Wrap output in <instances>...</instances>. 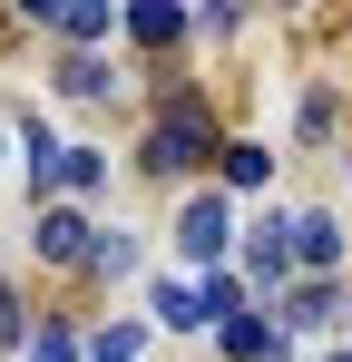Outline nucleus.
I'll return each mask as SVG.
<instances>
[{
    "label": "nucleus",
    "mask_w": 352,
    "mask_h": 362,
    "mask_svg": "<svg viewBox=\"0 0 352 362\" xmlns=\"http://www.w3.org/2000/svg\"><path fill=\"white\" fill-rule=\"evenodd\" d=\"M225 353L235 362H274V333H264L254 313H235V323H225Z\"/></svg>",
    "instance_id": "nucleus-8"
},
{
    "label": "nucleus",
    "mask_w": 352,
    "mask_h": 362,
    "mask_svg": "<svg viewBox=\"0 0 352 362\" xmlns=\"http://www.w3.org/2000/svg\"><path fill=\"white\" fill-rule=\"evenodd\" d=\"M30 362H69V333H59V323H49V333L30 343Z\"/></svg>",
    "instance_id": "nucleus-14"
},
{
    "label": "nucleus",
    "mask_w": 352,
    "mask_h": 362,
    "mask_svg": "<svg viewBox=\"0 0 352 362\" xmlns=\"http://www.w3.org/2000/svg\"><path fill=\"white\" fill-rule=\"evenodd\" d=\"M333 303H343V294H333V284H303V294H293V313H284V323H293V333H323V323H333Z\"/></svg>",
    "instance_id": "nucleus-7"
},
{
    "label": "nucleus",
    "mask_w": 352,
    "mask_h": 362,
    "mask_svg": "<svg viewBox=\"0 0 352 362\" xmlns=\"http://www.w3.org/2000/svg\"><path fill=\"white\" fill-rule=\"evenodd\" d=\"M40 255H49V264H98V235H88L69 206H49V216H40Z\"/></svg>",
    "instance_id": "nucleus-3"
},
{
    "label": "nucleus",
    "mask_w": 352,
    "mask_h": 362,
    "mask_svg": "<svg viewBox=\"0 0 352 362\" xmlns=\"http://www.w3.org/2000/svg\"><path fill=\"white\" fill-rule=\"evenodd\" d=\"M196 157H206V118L196 108H167L157 137H147V167H196Z\"/></svg>",
    "instance_id": "nucleus-1"
},
{
    "label": "nucleus",
    "mask_w": 352,
    "mask_h": 362,
    "mask_svg": "<svg viewBox=\"0 0 352 362\" xmlns=\"http://www.w3.org/2000/svg\"><path fill=\"white\" fill-rule=\"evenodd\" d=\"M333 362H352V353H333Z\"/></svg>",
    "instance_id": "nucleus-15"
},
{
    "label": "nucleus",
    "mask_w": 352,
    "mask_h": 362,
    "mask_svg": "<svg viewBox=\"0 0 352 362\" xmlns=\"http://www.w3.org/2000/svg\"><path fill=\"white\" fill-rule=\"evenodd\" d=\"M49 20L69 30V40H108V20H117V10H108V0H59Z\"/></svg>",
    "instance_id": "nucleus-5"
},
{
    "label": "nucleus",
    "mask_w": 352,
    "mask_h": 362,
    "mask_svg": "<svg viewBox=\"0 0 352 362\" xmlns=\"http://www.w3.org/2000/svg\"><path fill=\"white\" fill-rule=\"evenodd\" d=\"M49 186H69V196H88V186H108V157H98V147H59Z\"/></svg>",
    "instance_id": "nucleus-4"
},
{
    "label": "nucleus",
    "mask_w": 352,
    "mask_h": 362,
    "mask_svg": "<svg viewBox=\"0 0 352 362\" xmlns=\"http://www.w3.org/2000/svg\"><path fill=\"white\" fill-rule=\"evenodd\" d=\"M216 157H225L235 186H264V177H274V157H264V147H216Z\"/></svg>",
    "instance_id": "nucleus-12"
},
{
    "label": "nucleus",
    "mask_w": 352,
    "mask_h": 362,
    "mask_svg": "<svg viewBox=\"0 0 352 362\" xmlns=\"http://www.w3.org/2000/svg\"><path fill=\"white\" fill-rule=\"evenodd\" d=\"M98 362H137V323H117V333H98Z\"/></svg>",
    "instance_id": "nucleus-13"
},
{
    "label": "nucleus",
    "mask_w": 352,
    "mask_h": 362,
    "mask_svg": "<svg viewBox=\"0 0 352 362\" xmlns=\"http://www.w3.org/2000/svg\"><path fill=\"white\" fill-rule=\"evenodd\" d=\"M157 313H167L176 333H186V323H216V313H206V294H186V284H157Z\"/></svg>",
    "instance_id": "nucleus-10"
},
{
    "label": "nucleus",
    "mask_w": 352,
    "mask_h": 362,
    "mask_svg": "<svg viewBox=\"0 0 352 362\" xmlns=\"http://www.w3.org/2000/svg\"><path fill=\"white\" fill-rule=\"evenodd\" d=\"M176 245H186V264H216V255H225V206L196 196V206L176 216Z\"/></svg>",
    "instance_id": "nucleus-2"
},
{
    "label": "nucleus",
    "mask_w": 352,
    "mask_h": 362,
    "mask_svg": "<svg viewBox=\"0 0 352 362\" xmlns=\"http://www.w3.org/2000/svg\"><path fill=\"white\" fill-rule=\"evenodd\" d=\"M293 235H303V264H333V255H343V235H333V216H303Z\"/></svg>",
    "instance_id": "nucleus-11"
},
{
    "label": "nucleus",
    "mask_w": 352,
    "mask_h": 362,
    "mask_svg": "<svg viewBox=\"0 0 352 362\" xmlns=\"http://www.w3.org/2000/svg\"><path fill=\"white\" fill-rule=\"evenodd\" d=\"M59 88H69V98H108L117 69H108V59H69V69H59Z\"/></svg>",
    "instance_id": "nucleus-6"
},
{
    "label": "nucleus",
    "mask_w": 352,
    "mask_h": 362,
    "mask_svg": "<svg viewBox=\"0 0 352 362\" xmlns=\"http://www.w3.org/2000/svg\"><path fill=\"white\" fill-rule=\"evenodd\" d=\"M127 30H137L147 49H167V40H186V10H127Z\"/></svg>",
    "instance_id": "nucleus-9"
}]
</instances>
